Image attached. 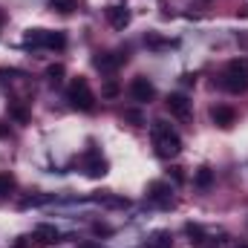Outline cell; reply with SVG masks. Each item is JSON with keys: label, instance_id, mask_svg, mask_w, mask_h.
<instances>
[{"label": "cell", "instance_id": "cell-12", "mask_svg": "<svg viewBox=\"0 0 248 248\" xmlns=\"http://www.w3.org/2000/svg\"><path fill=\"white\" fill-rule=\"evenodd\" d=\"M35 237H38V246H52L61 240V231L55 225H38L35 228Z\"/></svg>", "mask_w": 248, "mask_h": 248}, {"label": "cell", "instance_id": "cell-19", "mask_svg": "<svg viewBox=\"0 0 248 248\" xmlns=\"http://www.w3.org/2000/svg\"><path fill=\"white\" fill-rule=\"evenodd\" d=\"M12 248H38V237L35 234H23V237H17Z\"/></svg>", "mask_w": 248, "mask_h": 248}, {"label": "cell", "instance_id": "cell-4", "mask_svg": "<svg viewBox=\"0 0 248 248\" xmlns=\"http://www.w3.org/2000/svg\"><path fill=\"white\" fill-rule=\"evenodd\" d=\"M23 46H29V49H63L66 35L63 32H49V29H29L23 35Z\"/></svg>", "mask_w": 248, "mask_h": 248}, {"label": "cell", "instance_id": "cell-11", "mask_svg": "<svg viewBox=\"0 0 248 248\" xmlns=\"http://www.w3.org/2000/svg\"><path fill=\"white\" fill-rule=\"evenodd\" d=\"M130 20H133V15H130L127 6H110V9H107V23H110L113 29H127Z\"/></svg>", "mask_w": 248, "mask_h": 248}, {"label": "cell", "instance_id": "cell-10", "mask_svg": "<svg viewBox=\"0 0 248 248\" xmlns=\"http://www.w3.org/2000/svg\"><path fill=\"white\" fill-rule=\"evenodd\" d=\"M211 119H214V124H219V127H234V122H237V110L234 107H228V104H217V107H211Z\"/></svg>", "mask_w": 248, "mask_h": 248}, {"label": "cell", "instance_id": "cell-18", "mask_svg": "<svg viewBox=\"0 0 248 248\" xmlns=\"http://www.w3.org/2000/svg\"><path fill=\"white\" fill-rule=\"evenodd\" d=\"M12 190H15V176L9 170H3L0 173V196H9Z\"/></svg>", "mask_w": 248, "mask_h": 248}, {"label": "cell", "instance_id": "cell-13", "mask_svg": "<svg viewBox=\"0 0 248 248\" xmlns=\"http://www.w3.org/2000/svg\"><path fill=\"white\" fill-rule=\"evenodd\" d=\"M141 248H173V237H170V231H153Z\"/></svg>", "mask_w": 248, "mask_h": 248}, {"label": "cell", "instance_id": "cell-2", "mask_svg": "<svg viewBox=\"0 0 248 248\" xmlns=\"http://www.w3.org/2000/svg\"><path fill=\"white\" fill-rule=\"evenodd\" d=\"M219 87L225 93H234V95L246 93L248 90V58H234V61L225 63V69L219 75Z\"/></svg>", "mask_w": 248, "mask_h": 248}, {"label": "cell", "instance_id": "cell-23", "mask_svg": "<svg viewBox=\"0 0 248 248\" xmlns=\"http://www.w3.org/2000/svg\"><path fill=\"white\" fill-rule=\"evenodd\" d=\"M93 231H95L98 237H107V234H110V228H107V225H101V222H98V225H93Z\"/></svg>", "mask_w": 248, "mask_h": 248}, {"label": "cell", "instance_id": "cell-16", "mask_svg": "<svg viewBox=\"0 0 248 248\" xmlns=\"http://www.w3.org/2000/svg\"><path fill=\"white\" fill-rule=\"evenodd\" d=\"M46 81H49V87H61L63 84V63H52L46 69Z\"/></svg>", "mask_w": 248, "mask_h": 248}, {"label": "cell", "instance_id": "cell-9", "mask_svg": "<svg viewBox=\"0 0 248 248\" xmlns=\"http://www.w3.org/2000/svg\"><path fill=\"white\" fill-rule=\"evenodd\" d=\"M147 199L159 208H170L173 205V187L168 182H150L147 185Z\"/></svg>", "mask_w": 248, "mask_h": 248}, {"label": "cell", "instance_id": "cell-14", "mask_svg": "<svg viewBox=\"0 0 248 248\" xmlns=\"http://www.w3.org/2000/svg\"><path fill=\"white\" fill-rule=\"evenodd\" d=\"M193 185L199 187V190H208V187L214 185V170H211L208 165H202V168L196 170V176H193Z\"/></svg>", "mask_w": 248, "mask_h": 248}, {"label": "cell", "instance_id": "cell-8", "mask_svg": "<svg viewBox=\"0 0 248 248\" xmlns=\"http://www.w3.org/2000/svg\"><path fill=\"white\" fill-rule=\"evenodd\" d=\"M93 63H95V69L113 75V72H119L124 63H127V52H101V55L93 58Z\"/></svg>", "mask_w": 248, "mask_h": 248}, {"label": "cell", "instance_id": "cell-5", "mask_svg": "<svg viewBox=\"0 0 248 248\" xmlns=\"http://www.w3.org/2000/svg\"><path fill=\"white\" fill-rule=\"evenodd\" d=\"M84 170H87V176H93V179H98V176H104L107 173V159L101 156V150L95 147V144H90L87 147V153H84Z\"/></svg>", "mask_w": 248, "mask_h": 248}, {"label": "cell", "instance_id": "cell-20", "mask_svg": "<svg viewBox=\"0 0 248 248\" xmlns=\"http://www.w3.org/2000/svg\"><path fill=\"white\" fill-rule=\"evenodd\" d=\"M9 113H12V119H17V122H29V113H26V107H20L17 101H12V104H9Z\"/></svg>", "mask_w": 248, "mask_h": 248}, {"label": "cell", "instance_id": "cell-1", "mask_svg": "<svg viewBox=\"0 0 248 248\" xmlns=\"http://www.w3.org/2000/svg\"><path fill=\"white\" fill-rule=\"evenodd\" d=\"M150 139H153V147H156V156L159 159H176L182 153L179 133L165 122V119H156V122L150 124Z\"/></svg>", "mask_w": 248, "mask_h": 248}, {"label": "cell", "instance_id": "cell-21", "mask_svg": "<svg viewBox=\"0 0 248 248\" xmlns=\"http://www.w3.org/2000/svg\"><path fill=\"white\" fill-rule=\"evenodd\" d=\"M144 44H147L150 49H165V46H170V41H162V38H156V35H147Z\"/></svg>", "mask_w": 248, "mask_h": 248}, {"label": "cell", "instance_id": "cell-25", "mask_svg": "<svg viewBox=\"0 0 248 248\" xmlns=\"http://www.w3.org/2000/svg\"><path fill=\"white\" fill-rule=\"evenodd\" d=\"M124 119H130V122L141 124V116H139V113H133V110H130V113H124Z\"/></svg>", "mask_w": 248, "mask_h": 248}, {"label": "cell", "instance_id": "cell-6", "mask_svg": "<svg viewBox=\"0 0 248 248\" xmlns=\"http://www.w3.org/2000/svg\"><path fill=\"white\" fill-rule=\"evenodd\" d=\"M127 93H130V98H133V101H139V104H147V101H153V95H156V87L150 84V78H144V75H136V78L130 81Z\"/></svg>", "mask_w": 248, "mask_h": 248}, {"label": "cell", "instance_id": "cell-26", "mask_svg": "<svg viewBox=\"0 0 248 248\" xmlns=\"http://www.w3.org/2000/svg\"><path fill=\"white\" fill-rule=\"evenodd\" d=\"M9 136V127H6V122H0V139H6Z\"/></svg>", "mask_w": 248, "mask_h": 248}, {"label": "cell", "instance_id": "cell-24", "mask_svg": "<svg viewBox=\"0 0 248 248\" xmlns=\"http://www.w3.org/2000/svg\"><path fill=\"white\" fill-rule=\"evenodd\" d=\"M173 182H179V185L185 182V173H182V168H173Z\"/></svg>", "mask_w": 248, "mask_h": 248}, {"label": "cell", "instance_id": "cell-7", "mask_svg": "<svg viewBox=\"0 0 248 248\" xmlns=\"http://www.w3.org/2000/svg\"><path fill=\"white\" fill-rule=\"evenodd\" d=\"M165 104H168V110H170V116H176L179 122H187V119H190V110H193V101L187 98L185 93H170Z\"/></svg>", "mask_w": 248, "mask_h": 248}, {"label": "cell", "instance_id": "cell-17", "mask_svg": "<svg viewBox=\"0 0 248 248\" xmlns=\"http://www.w3.org/2000/svg\"><path fill=\"white\" fill-rule=\"evenodd\" d=\"M95 202L110 205V208H127L130 205V199H124V196H95Z\"/></svg>", "mask_w": 248, "mask_h": 248}, {"label": "cell", "instance_id": "cell-22", "mask_svg": "<svg viewBox=\"0 0 248 248\" xmlns=\"http://www.w3.org/2000/svg\"><path fill=\"white\" fill-rule=\"evenodd\" d=\"M101 95H107V98L119 95V84H116V81H107V84H104V90H101Z\"/></svg>", "mask_w": 248, "mask_h": 248}, {"label": "cell", "instance_id": "cell-15", "mask_svg": "<svg viewBox=\"0 0 248 248\" xmlns=\"http://www.w3.org/2000/svg\"><path fill=\"white\" fill-rule=\"evenodd\" d=\"M49 9L58 15H72L78 9V0H49Z\"/></svg>", "mask_w": 248, "mask_h": 248}, {"label": "cell", "instance_id": "cell-27", "mask_svg": "<svg viewBox=\"0 0 248 248\" xmlns=\"http://www.w3.org/2000/svg\"><path fill=\"white\" fill-rule=\"evenodd\" d=\"M240 248H248V246H240Z\"/></svg>", "mask_w": 248, "mask_h": 248}, {"label": "cell", "instance_id": "cell-3", "mask_svg": "<svg viewBox=\"0 0 248 248\" xmlns=\"http://www.w3.org/2000/svg\"><path fill=\"white\" fill-rule=\"evenodd\" d=\"M66 101H69V107H75V110H81V113H93V110H95V93H93V87H90V81H87L84 75H78V78L69 81V87H66Z\"/></svg>", "mask_w": 248, "mask_h": 248}]
</instances>
